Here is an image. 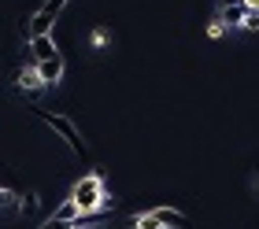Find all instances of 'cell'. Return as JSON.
<instances>
[{"instance_id":"6da1fadb","label":"cell","mask_w":259,"mask_h":229,"mask_svg":"<svg viewBox=\"0 0 259 229\" xmlns=\"http://www.w3.org/2000/svg\"><path fill=\"white\" fill-rule=\"evenodd\" d=\"M30 115H33V118H41V122H45V126H49V129H52V133H56V137H60V141L67 144V148H70V152H74V155H89V144H85V141H81V133H78V126H74V122H70V118H67V115H56V111H45V107H37V104H33V107H30Z\"/></svg>"},{"instance_id":"7a4b0ae2","label":"cell","mask_w":259,"mask_h":229,"mask_svg":"<svg viewBox=\"0 0 259 229\" xmlns=\"http://www.w3.org/2000/svg\"><path fill=\"white\" fill-rule=\"evenodd\" d=\"M70 200L78 203V211H104L108 207V185H104L100 174H85L70 189Z\"/></svg>"},{"instance_id":"3957f363","label":"cell","mask_w":259,"mask_h":229,"mask_svg":"<svg viewBox=\"0 0 259 229\" xmlns=\"http://www.w3.org/2000/svg\"><path fill=\"white\" fill-rule=\"evenodd\" d=\"M244 19H248V4H244V0H230V4H222V15H219L222 26H244Z\"/></svg>"},{"instance_id":"277c9868","label":"cell","mask_w":259,"mask_h":229,"mask_svg":"<svg viewBox=\"0 0 259 229\" xmlns=\"http://www.w3.org/2000/svg\"><path fill=\"white\" fill-rule=\"evenodd\" d=\"M37 67V78L45 81V85H56V81L63 78V56H52V59H41V63H33Z\"/></svg>"},{"instance_id":"5b68a950","label":"cell","mask_w":259,"mask_h":229,"mask_svg":"<svg viewBox=\"0 0 259 229\" xmlns=\"http://www.w3.org/2000/svg\"><path fill=\"white\" fill-rule=\"evenodd\" d=\"M152 218H156L163 229H185L189 225V218H185L182 211H174V207H152Z\"/></svg>"},{"instance_id":"8992f818","label":"cell","mask_w":259,"mask_h":229,"mask_svg":"<svg viewBox=\"0 0 259 229\" xmlns=\"http://www.w3.org/2000/svg\"><path fill=\"white\" fill-rule=\"evenodd\" d=\"M30 56H33V63H41V59L60 56V48H56L52 37H30Z\"/></svg>"},{"instance_id":"52a82bcc","label":"cell","mask_w":259,"mask_h":229,"mask_svg":"<svg viewBox=\"0 0 259 229\" xmlns=\"http://www.w3.org/2000/svg\"><path fill=\"white\" fill-rule=\"evenodd\" d=\"M52 26H56V19L49 15V11H37V15L30 19L26 33H30V37H52Z\"/></svg>"},{"instance_id":"ba28073f","label":"cell","mask_w":259,"mask_h":229,"mask_svg":"<svg viewBox=\"0 0 259 229\" xmlns=\"http://www.w3.org/2000/svg\"><path fill=\"white\" fill-rule=\"evenodd\" d=\"M15 85L22 93H37V89H45V81L37 78V67H26V70H19V74H15Z\"/></svg>"},{"instance_id":"9c48e42d","label":"cell","mask_w":259,"mask_h":229,"mask_svg":"<svg viewBox=\"0 0 259 229\" xmlns=\"http://www.w3.org/2000/svg\"><path fill=\"white\" fill-rule=\"evenodd\" d=\"M4 214H22V196L11 189H0V218Z\"/></svg>"},{"instance_id":"30bf717a","label":"cell","mask_w":259,"mask_h":229,"mask_svg":"<svg viewBox=\"0 0 259 229\" xmlns=\"http://www.w3.org/2000/svg\"><path fill=\"white\" fill-rule=\"evenodd\" d=\"M78 214H81V211H78V203H74V200H70V196H67V200L60 203V207H56V211H52V218H60V222H74V218H78Z\"/></svg>"},{"instance_id":"8fae6325","label":"cell","mask_w":259,"mask_h":229,"mask_svg":"<svg viewBox=\"0 0 259 229\" xmlns=\"http://www.w3.org/2000/svg\"><path fill=\"white\" fill-rule=\"evenodd\" d=\"M37 207H41V196L37 192H26L22 196V214H37Z\"/></svg>"},{"instance_id":"7c38bea8","label":"cell","mask_w":259,"mask_h":229,"mask_svg":"<svg viewBox=\"0 0 259 229\" xmlns=\"http://www.w3.org/2000/svg\"><path fill=\"white\" fill-rule=\"evenodd\" d=\"M134 229H163V225L152 218V211H145V214H137V218H134Z\"/></svg>"},{"instance_id":"4fadbf2b","label":"cell","mask_w":259,"mask_h":229,"mask_svg":"<svg viewBox=\"0 0 259 229\" xmlns=\"http://www.w3.org/2000/svg\"><path fill=\"white\" fill-rule=\"evenodd\" d=\"M63 8H67V0H45V8H41V11H49V15L56 19V15H60Z\"/></svg>"},{"instance_id":"5bb4252c","label":"cell","mask_w":259,"mask_h":229,"mask_svg":"<svg viewBox=\"0 0 259 229\" xmlns=\"http://www.w3.org/2000/svg\"><path fill=\"white\" fill-rule=\"evenodd\" d=\"M37 229H70V222H60V218H45Z\"/></svg>"},{"instance_id":"9a60e30c","label":"cell","mask_w":259,"mask_h":229,"mask_svg":"<svg viewBox=\"0 0 259 229\" xmlns=\"http://www.w3.org/2000/svg\"><path fill=\"white\" fill-rule=\"evenodd\" d=\"M244 30H252V33L259 30V8H255V11H248V19H244Z\"/></svg>"},{"instance_id":"2e32d148","label":"cell","mask_w":259,"mask_h":229,"mask_svg":"<svg viewBox=\"0 0 259 229\" xmlns=\"http://www.w3.org/2000/svg\"><path fill=\"white\" fill-rule=\"evenodd\" d=\"M108 44V30H93V48H104Z\"/></svg>"},{"instance_id":"e0dca14e","label":"cell","mask_w":259,"mask_h":229,"mask_svg":"<svg viewBox=\"0 0 259 229\" xmlns=\"http://www.w3.org/2000/svg\"><path fill=\"white\" fill-rule=\"evenodd\" d=\"M207 33H211V37H222V33H226V26H222V22L215 19V22H211V26H207Z\"/></svg>"},{"instance_id":"ac0fdd59","label":"cell","mask_w":259,"mask_h":229,"mask_svg":"<svg viewBox=\"0 0 259 229\" xmlns=\"http://www.w3.org/2000/svg\"><path fill=\"white\" fill-rule=\"evenodd\" d=\"M244 4H248V11H255V8H259V0H244Z\"/></svg>"},{"instance_id":"d6986e66","label":"cell","mask_w":259,"mask_h":229,"mask_svg":"<svg viewBox=\"0 0 259 229\" xmlns=\"http://www.w3.org/2000/svg\"><path fill=\"white\" fill-rule=\"evenodd\" d=\"M70 229H104V225H70Z\"/></svg>"}]
</instances>
